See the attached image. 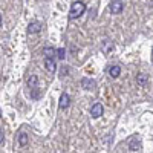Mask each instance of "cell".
<instances>
[{
    "label": "cell",
    "instance_id": "1",
    "mask_svg": "<svg viewBox=\"0 0 153 153\" xmlns=\"http://www.w3.org/2000/svg\"><path fill=\"white\" fill-rule=\"evenodd\" d=\"M86 11V5L83 2H74L72 6H71V11H69V19H78L84 14Z\"/></svg>",
    "mask_w": 153,
    "mask_h": 153
},
{
    "label": "cell",
    "instance_id": "2",
    "mask_svg": "<svg viewBox=\"0 0 153 153\" xmlns=\"http://www.w3.org/2000/svg\"><path fill=\"white\" fill-rule=\"evenodd\" d=\"M109 9H110L112 14H120L123 11V2L121 0H112L110 5H109Z\"/></svg>",
    "mask_w": 153,
    "mask_h": 153
},
{
    "label": "cell",
    "instance_id": "3",
    "mask_svg": "<svg viewBox=\"0 0 153 153\" xmlns=\"http://www.w3.org/2000/svg\"><path fill=\"white\" fill-rule=\"evenodd\" d=\"M103 112H104L103 104H101V103H97V104H94L92 109H91V117H92V118H100L101 115H103Z\"/></svg>",
    "mask_w": 153,
    "mask_h": 153
},
{
    "label": "cell",
    "instance_id": "4",
    "mask_svg": "<svg viewBox=\"0 0 153 153\" xmlns=\"http://www.w3.org/2000/svg\"><path fill=\"white\" fill-rule=\"evenodd\" d=\"M113 48H115V45H113V42H110V40H103L101 42V51H103V52L106 54V55H109L112 51H113Z\"/></svg>",
    "mask_w": 153,
    "mask_h": 153
},
{
    "label": "cell",
    "instance_id": "5",
    "mask_svg": "<svg viewBox=\"0 0 153 153\" xmlns=\"http://www.w3.org/2000/svg\"><path fill=\"white\" fill-rule=\"evenodd\" d=\"M81 86H83V89H86V91H94V89H97V83L92 78H83Z\"/></svg>",
    "mask_w": 153,
    "mask_h": 153
},
{
    "label": "cell",
    "instance_id": "6",
    "mask_svg": "<svg viewBox=\"0 0 153 153\" xmlns=\"http://www.w3.org/2000/svg\"><path fill=\"white\" fill-rule=\"evenodd\" d=\"M45 69L51 74H54L57 71V65H55L54 58H45Z\"/></svg>",
    "mask_w": 153,
    "mask_h": 153
},
{
    "label": "cell",
    "instance_id": "7",
    "mask_svg": "<svg viewBox=\"0 0 153 153\" xmlns=\"http://www.w3.org/2000/svg\"><path fill=\"white\" fill-rule=\"evenodd\" d=\"M69 104H71V97H69L68 94H63V95L60 97V103H58L60 109H61V110H63V109H68Z\"/></svg>",
    "mask_w": 153,
    "mask_h": 153
},
{
    "label": "cell",
    "instance_id": "8",
    "mask_svg": "<svg viewBox=\"0 0 153 153\" xmlns=\"http://www.w3.org/2000/svg\"><path fill=\"white\" fill-rule=\"evenodd\" d=\"M42 31V23L40 22H32L28 25V34H37Z\"/></svg>",
    "mask_w": 153,
    "mask_h": 153
},
{
    "label": "cell",
    "instance_id": "9",
    "mask_svg": "<svg viewBox=\"0 0 153 153\" xmlns=\"http://www.w3.org/2000/svg\"><path fill=\"white\" fill-rule=\"evenodd\" d=\"M141 141H139V139L138 138H133L132 139V141H130V144H129V150L130 152H139V150H141Z\"/></svg>",
    "mask_w": 153,
    "mask_h": 153
},
{
    "label": "cell",
    "instance_id": "10",
    "mask_svg": "<svg viewBox=\"0 0 153 153\" xmlns=\"http://www.w3.org/2000/svg\"><path fill=\"white\" fill-rule=\"evenodd\" d=\"M120 74H121V68H120L118 65H115V66H112V68L109 69V75L112 76V78H118Z\"/></svg>",
    "mask_w": 153,
    "mask_h": 153
},
{
    "label": "cell",
    "instance_id": "11",
    "mask_svg": "<svg viewBox=\"0 0 153 153\" xmlns=\"http://www.w3.org/2000/svg\"><path fill=\"white\" fill-rule=\"evenodd\" d=\"M43 55L46 57V58H54L55 57V49L54 48H43Z\"/></svg>",
    "mask_w": 153,
    "mask_h": 153
},
{
    "label": "cell",
    "instance_id": "12",
    "mask_svg": "<svg viewBox=\"0 0 153 153\" xmlns=\"http://www.w3.org/2000/svg\"><path fill=\"white\" fill-rule=\"evenodd\" d=\"M19 144L22 147H25V146L28 144V133H20L19 135Z\"/></svg>",
    "mask_w": 153,
    "mask_h": 153
},
{
    "label": "cell",
    "instance_id": "13",
    "mask_svg": "<svg viewBox=\"0 0 153 153\" xmlns=\"http://www.w3.org/2000/svg\"><path fill=\"white\" fill-rule=\"evenodd\" d=\"M37 81H38V78H37V75H31L29 78H28V86H29V87H35Z\"/></svg>",
    "mask_w": 153,
    "mask_h": 153
},
{
    "label": "cell",
    "instance_id": "14",
    "mask_svg": "<svg viewBox=\"0 0 153 153\" xmlns=\"http://www.w3.org/2000/svg\"><path fill=\"white\" fill-rule=\"evenodd\" d=\"M136 80H138V83H139V84H144V83H146V81L149 80V76H147L146 74H139Z\"/></svg>",
    "mask_w": 153,
    "mask_h": 153
},
{
    "label": "cell",
    "instance_id": "15",
    "mask_svg": "<svg viewBox=\"0 0 153 153\" xmlns=\"http://www.w3.org/2000/svg\"><path fill=\"white\" fill-rule=\"evenodd\" d=\"M55 55H57L60 60H65V57H66V51H65V49H58V51H55Z\"/></svg>",
    "mask_w": 153,
    "mask_h": 153
},
{
    "label": "cell",
    "instance_id": "16",
    "mask_svg": "<svg viewBox=\"0 0 153 153\" xmlns=\"http://www.w3.org/2000/svg\"><path fill=\"white\" fill-rule=\"evenodd\" d=\"M3 139H5V138H3V132H2V130H0V144H2V143H3Z\"/></svg>",
    "mask_w": 153,
    "mask_h": 153
},
{
    "label": "cell",
    "instance_id": "17",
    "mask_svg": "<svg viewBox=\"0 0 153 153\" xmlns=\"http://www.w3.org/2000/svg\"><path fill=\"white\" fill-rule=\"evenodd\" d=\"M0 26H2V17H0Z\"/></svg>",
    "mask_w": 153,
    "mask_h": 153
}]
</instances>
